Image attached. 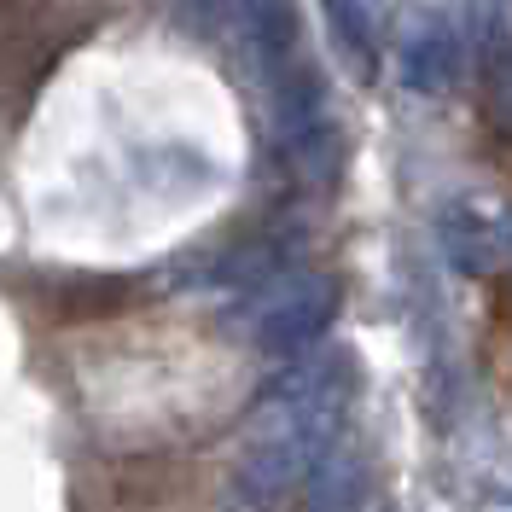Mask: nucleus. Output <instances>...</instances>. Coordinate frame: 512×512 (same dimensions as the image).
<instances>
[{"instance_id": "obj_7", "label": "nucleus", "mask_w": 512, "mask_h": 512, "mask_svg": "<svg viewBox=\"0 0 512 512\" xmlns=\"http://www.w3.org/2000/svg\"><path fill=\"white\" fill-rule=\"evenodd\" d=\"M320 6H326L332 35L344 41V53L355 59V70H361V76H373V70H379V53H373V24H367L361 0H320Z\"/></svg>"}, {"instance_id": "obj_6", "label": "nucleus", "mask_w": 512, "mask_h": 512, "mask_svg": "<svg viewBox=\"0 0 512 512\" xmlns=\"http://www.w3.org/2000/svg\"><path fill=\"white\" fill-rule=\"evenodd\" d=\"M367 501V454L355 443H332V454L315 466V483H309V512H361Z\"/></svg>"}, {"instance_id": "obj_1", "label": "nucleus", "mask_w": 512, "mask_h": 512, "mask_svg": "<svg viewBox=\"0 0 512 512\" xmlns=\"http://www.w3.org/2000/svg\"><path fill=\"white\" fill-rule=\"evenodd\" d=\"M355 402V361L344 350H320L297 361L286 379L256 402L245 443L227 478L233 512H268L280 507L297 483H309L332 443L344 437V419Z\"/></svg>"}, {"instance_id": "obj_4", "label": "nucleus", "mask_w": 512, "mask_h": 512, "mask_svg": "<svg viewBox=\"0 0 512 512\" xmlns=\"http://www.w3.org/2000/svg\"><path fill=\"white\" fill-rule=\"evenodd\" d=\"M437 239H443V256L460 268V274H501L512 262V222L501 210H489L478 198H460V204H443L437 216Z\"/></svg>"}, {"instance_id": "obj_8", "label": "nucleus", "mask_w": 512, "mask_h": 512, "mask_svg": "<svg viewBox=\"0 0 512 512\" xmlns=\"http://www.w3.org/2000/svg\"><path fill=\"white\" fill-rule=\"evenodd\" d=\"M489 111H495V123L512 134V47H501V53L489 59Z\"/></svg>"}, {"instance_id": "obj_5", "label": "nucleus", "mask_w": 512, "mask_h": 512, "mask_svg": "<svg viewBox=\"0 0 512 512\" xmlns=\"http://www.w3.org/2000/svg\"><path fill=\"white\" fill-rule=\"evenodd\" d=\"M460 82V35L443 18H425L402 35V88L425 99H443Z\"/></svg>"}, {"instance_id": "obj_3", "label": "nucleus", "mask_w": 512, "mask_h": 512, "mask_svg": "<svg viewBox=\"0 0 512 512\" xmlns=\"http://www.w3.org/2000/svg\"><path fill=\"white\" fill-rule=\"evenodd\" d=\"M338 303H344V291L332 274H320V268H280L274 280H262L251 286V297L233 309V332L256 344V350H309L320 332L338 320Z\"/></svg>"}, {"instance_id": "obj_2", "label": "nucleus", "mask_w": 512, "mask_h": 512, "mask_svg": "<svg viewBox=\"0 0 512 512\" xmlns=\"http://www.w3.org/2000/svg\"><path fill=\"white\" fill-rule=\"evenodd\" d=\"M268 99H274V140L286 169L303 187H332L344 175V134L326 99V76L309 59H291L286 70L268 76Z\"/></svg>"}]
</instances>
